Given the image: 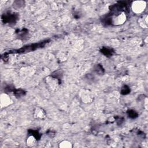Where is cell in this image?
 <instances>
[{
    "mask_svg": "<svg viewBox=\"0 0 148 148\" xmlns=\"http://www.w3.org/2000/svg\"><path fill=\"white\" fill-rule=\"evenodd\" d=\"M46 83L49 88H50L51 90H55L56 88H57L58 82L56 80V78L55 77H48L46 80Z\"/></svg>",
    "mask_w": 148,
    "mask_h": 148,
    "instance_id": "obj_5",
    "label": "cell"
},
{
    "mask_svg": "<svg viewBox=\"0 0 148 148\" xmlns=\"http://www.w3.org/2000/svg\"><path fill=\"white\" fill-rule=\"evenodd\" d=\"M138 23L139 24V25L144 28H147V25H148V23H147V15L145 14L143 15V16H142V17H140L139 20H138Z\"/></svg>",
    "mask_w": 148,
    "mask_h": 148,
    "instance_id": "obj_6",
    "label": "cell"
},
{
    "mask_svg": "<svg viewBox=\"0 0 148 148\" xmlns=\"http://www.w3.org/2000/svg\"><path fill=\"white\" fill-rule=\"evenodd\" d=\"M1 105L2 107H7L12 103V101L10 97L6 94L3 93L1 95Z\"/></svg>",
    "mask_w": 148,
    "mask_h": 148,
    "instance_id": "obj_3",
    "label": "cell"
},
{
    "mask_svg": "<svg viewBox=\"0 0 148 148\" xmlns=\"http://www.w3.org/2000/svg\"><path fill=\"white\" fill-rule=\"evenodd\" d=\"M36 139L34 135H29L27 139L26 143L28 147H34L36 145Z\"/></svg>",
    "mask_w": 148,
    "mask_h": 148,
    "instance_id": "obj_7",
    "label": "cell"
},
{
    "mask_svg": "<svg viewBox=\"0 0 148 148\" xmlns=\"http://www.w3.org/2000/svg\"><path fill=\"white\" fill-rule=\"evenodd\" d=\"M127 19L126 14L124 12H121L117 14L114 15L112 18V23L113 25H118L123 24L124 22H125Z\"/></svg>",
    "mask_w": 148,
    "mask_h": 148,
    "instance_id": "obj_2",
    "label": "cell"
},
{
    "mask_svg": "<svg viewBox=\"0 0 148 148\" xmlns=\"http://www.w3.org/2000/svg\"><path fill=\"white\" fill-rule=\"evenodd\" d=\"M146 7V3L143 1H136L133 2L131 5V8L134 13L140 14L142 13Z\"/></svg>",
    "mask_w": 148,
    "mask_h": 148,
    "instance_id": "obj_1",
    "label": "cell"
},
{
    "mask_svg": "<svg viewBox=\"0 0 148 148\" xmlns=\"http://www.w3.org/2000/svg\"><path fill=\"white\" fill-rule=\"evenodd\" d=\"M46 112L45 110L40 108H36L34 110V116L36 119H44L46 117Z\"/></svg>",
    "mask_w": 148,
    "mask_h": 148,
    "instance_id": "obj_4",
    "label": "cell"
},
{
    "mask_svg": "<svg viewBox=\"0 0 148 148\" xmlns=\"http://www.w3.org/2000/svg\"><path fill=\"white\" fill-rule=\"evenodd\" d=\"M59 147L61 148H71L72 147V145L70 141L65 140L60 143Z\"/></svg>",
    "mask_w": 148,
    "mask_h": 148,
    "instance_id": "obj_8",
    "label": "cell"
}]
</instances>
